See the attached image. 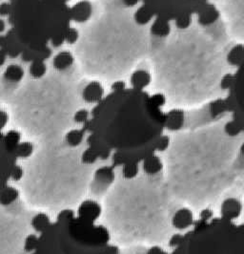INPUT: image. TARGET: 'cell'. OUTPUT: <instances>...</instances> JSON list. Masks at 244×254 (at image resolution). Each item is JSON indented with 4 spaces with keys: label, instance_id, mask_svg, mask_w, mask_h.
<instances>
[{
    "label": "cell",
    "instance_id": "9f6ffc18",
    "mask_svg": "<svg viewBox=\"0 0 244 254\" xmlns=\"http://www.w3.org/2000/svg\"><path fill=\"white\" fill-rule=\"evenodd\" d=\"M1 1H3V0H0V2H1Z\"/></svg>",
    "mask_w": 244,
    "mask_h": 254
},
{
    "label": "cell",
    "instance_id": "e575fe53",
    "mask_svg": "<svg viewBox=\"0 0 244 254\" xmlns=\"http://www.w3.org/2000/svg\"><path fill=\"white\" fill-rule=\"evenodd\" d=\"M90 118L91 111H89L88 109H85V108H81V109H78L77 112L74 114L73 120L77 125L84 126L86 123L89 122Z\"/></svg>",
    "mask_w": 244,
    "mask_h": 254
},
{
    "label": "cell",
    "instance_id": "f5cc1de1",
    "mask_svg": "<svg viewBox=\"0 0 244 254\" xmlns=\"http://www.w3.org/2000/svg\"><path fill=\"white\" fill-rule=\"evenodd\" d=\"M60 1H61V2H63L64 4H66V5H67V4H68L69 2H71L72 0H60Z\"/></svg>",
    "mask_w": 244,
    "mask_h": 254
},
{
    "label": "cell",
    "instance_id": "30bf717a",
    "mask_svg": "<svg viewBox=\"0 0 244 254\" xmlns=\"http://www.w3.org/2000/svg\"><path fill=\"white\" fill-rule=\"evenodd\" d=\"M244 203L238 197H226L219 203L220 217L229 221H236L243 216Z\"/></svg>",
    "mask_w": 244,
    "mask_h": 254
},
{
    "label": "cell",
    "instance_id": "8fae6325",
    "mask_svg": "<svg viewBox=\"0 0 244 254\" xmlns=\"http://www.w3.org/2000/svg\"><path fill=\"white\" fill-rule=\"evenodd\" d=\"M195 219L193 210L189 206H180L172 217L173 229L178 231H186L193 227Z\"/></svg>",
    "mask_w": 244,
    "mask_h": 254
},
{
    "label": "cell",
    "instance_id": "c3c4849f",
    "mask_svg": "<svg viewBox=\"0 0 244 254\" xmlns=\"http://www.w3.org/2000/svg\"><path fill=\"white\" fill-rule=\"evenodd\" d=\"M8 57H9V55H8L7 51L0 48V67L5 65L7 60H8Z\"/></svg>",
    "mask_w": 244,
    "mask_h": 254
},
{
    "label": "cell",
    "instance_id": "9c48e42d",
    "mask_svg": "<svg viewBox=\"0 0 244 254\" xmlns=\"http://www.w3.org/2000/svg\"><path fill=\"white\" fill-rule=\"evenodd\" d=\"M17 161L14 151L6 145L3 134L0 133V190L11 181V173Z\"/></svg>",
    "mask_w": 244,
    "mask_h": 254
},
{
    "label": "cell",
    "instance_id": "bcb514c9",
    "mask_svg": "<svg viewBox=\"0 0 244 254\" xmlns=\"http://www.w3.org/2000/svg\"><path fill=\"white\" fill-rule=\"evenodd\" d=\"M146 254H170L159 245H153L150 248H147Z\"/></svg>",
    "mask_w": 244,
    "mask_h": 254
},
{
    "label": "cell",
    "instance_id": "5bb4252c",
    "mask_svg": "<svg viewBox=\"0 0 244 254\" xmlns=\"http://www.w3.org/2000/svg\"><path fill=\"white\" fill-rule=\"evenodd\" d=\"M186 112L180 108H174L166 112L165 130L171 133H180L185 129Z\"/></svg>",
    "mask_w": 244,
    "mask_h": 254
},
{
    "label": "cell",
    "instance_id": "7402d4cb",
    "mask_svg": "<svg viewBox=\"0 0 244 254\" xmlns=\"http://www.w3.org/2000/svg\"><path fill=\"white\" fill-rule=\"evenodd\" d=\"M171 22L154 17V20L152 21V24L150 26L151 36L156 38H166L171 35Z\"/></svg>",
    "mask_w": 244,
    "mask_h": 254
},
{
    "label": "cell",
    "instance_id": "f35d334b",
    "mask_svg": "<svg viewBox=\"0 0 244 254\" xmlns=\"http://www.w3.org/2000/svg\"><path fill=\"white\" fill-rule=\"evenodd\" d=\"M234 73H225L219 80V88L222 91L228 92L233 85Z\"/></svg>",
    "mask_w": 244,
    "mask_h": 254
},
{
    "label": "cell",
    "instance_id": "f1b7e54d",
    "mask_svg": "<svg viewBox=\"0 0 244 254\" xmlns=\"http://www.w3.org/2000/svg\"><path fill=\"white\" fill-rule=\"evenodd\" d=\"M35 152V145L33 142L28 140H21L14 149V154L17 160L28 159Z\"/></svg>",
    "mask_w": 244,
    "mask_h": 254
},
{
    "label": "cell",
    "instance_id": "8d00e7d4",
    "mask_svg": "<svg viewBox=\"0 0 244 254\" xmlns=\"http://www.w3.org/2000/svg\"><path fill=\"white\" fill-rule=\"evenodd\" d=\"M172 139L169 135L163 134L157 141H156V153L167 152L170 145H171Z\"/></svg>",
    "mask_w": 244,
    "mask_h": 254
},
{
    "label": "cell",
    "instance_id": "f6af8a7d",
    "mask_svg": "<svg viewBox=\"0 0 244 254\" xmlns=\"http://www.w3.org/2000/svg\"><path fill=\"white\" fill-rule=\"evenodd\" d=\"M9 123V114L6 110L0 108V133H2L3 129L7 127Z\"/></svg>",
    "mask_w": 244,
    "mask_h": 254
},
{
    "label": "cell",
    "instance_id": "1f68e13d",
    "mask_svg": "<svg viewBox=\"0 0 244 254\" xmlns=\"http://www.w3.org/2000/svg\"><path fill=\"white\" fill-rule=\"evenodd\" d=\"M6 145L14 151L17 144L21 141V134L17 130H9L7 133L3 134Z\"/></svg>",
    "mask_w": 244,
    "mask_h": 254
},
{
    "label": "cell",
    "instance_id": "db71d44e",
    "mask_svg": "<svg viewBox=\"0 0 244 254\" xmlns=\"http://www.w3.org/2000/svg\"><path fill=\"white\" fill-rule=\"evenodd\" d=\"M243 216H244V213H243Z\"/></svg>",
    "mask_w": 244,
    "mask_h": 254
},
{
    "label": "cell",
    "instance_id": "7a4b0ae2",
    "mask_svg": "<svg viewBox=\"0 0 244 254\" xmlns=\"http://www.w3.org/2000/svg\"><path fill=\"white\" fill-rule=\"evenodd\" d=\"M107 228L117 245H160L175 229L172 217L182 206L169 190L165 174L125 180L116 173L106 194Z\"/></svg>",
    "mask_w": 244,
    "mask_h": 254
},
{
    "label": "cell",
    "instance_id": "74e56055",
    "mask_svg": "<svg viewBox=\"0 0 244 254\" xmlns=\"http://www.w3.org/2000/svg\"><path fill=\"white\" fill-rule=\"evenodd\" d=\"M193 18L194 16H190V15L181 16L180 18H178L177 20H175L174 23H175V26L178 30L185 31V30H188L192 25Z\"/></svg>",
    "mask_w": 244,
    "mask_h": 254
},
{
    "label": "cell",
    "instance_id": "484cf974",
    "mask_svg": "<svg viewBox=\"0 0 244 254\" xmlns=\"http://www.w3.org/2000/svg\"><path fill=\"white\" fill-rule=\"evenodd\" d=\"M51 224V218L47 213L44 212L37 213L31 220L32 228L39 235L48 229Z\"/></svg>",
    "mask_w": 244,
    "mask_h": 254
},
{
    "label": "cell",
    "instance_id": "5b68a950",
    "mask_svg": "<svg viewBox=\"0 0 244 254\" xmlns=\"http://www.w3.org/2000/svg\"><path fill=\"white\" fill-rule=\"evenodd\" d=\"M170 254H244V231L240 224L220 216L197 218Z\"/></svg>",
    "mask_w": 244,
    "mask_h": 254
},
{
    "label": "cell",
    "instance_id": "11a10c76",
    "mask_svg": "<svg viewBox=\"0 0 244 254\" xmlns=\"http://www.w3.org/2000/svg\"><path fill=\"white\" fill-rule=\"evenodd\" d=\"M36 254V253H33V254Z\"/></svg>",
    "mask_w": 244,
    "mask_h": 254
},
{
    "label": "cell",
    "instance_id": "7dc6e473",
    "mask_svg": "<svg viewBox=\"0 0 244 254\" xmlns=\"http://www.w3.org/2000/svg\"><path fill=\"white\" fill-rule=\"evenodd\" d=\"M127 88V84L124 80H116L111 85V91L112 92H117Z\"/></svg>",
    "mask_w": 244,
    "mask_h": 254
},
{
    "label": "cell",
    "instance_id": "ab89813d",
    "mask_svg": "<svg viewBox=\"0 0 244 254\" xmlns=\"http://www.w3.org/2000/svg\"><path fill=\"white\" fill-rule=\"evenodd\" d=\"M182 239H183V233H181V232H174L171 236H170V238L168 239L167 245L168 248L172 251V250H174V249H176L179 245H180L181 241H182Z\"/></svg>",
    "mask_w": 244,
    "mask_h": 254
},
{
    "label": "cell",
    "instance_id": "816d5d0a",
    "mask_svg": "<svg viewBox=\"0 0 244 254\" xmlns=\"http://www.w3.org/2000/svg\"><path fill=\"white\" fill-rule=\"evenodd\" d=\"M239 154H240L241 156L244 157V140L242 141L241 145H240V148H239Z\"/></svg>",
    "mask_w": 244,
    "mask_h": 254
},
{
    "label": "cell",
    "instance_id": "d4e9b609",
    "mask_svg": "<svg viewBox=\"0 0 244 254\" xmlns=\"http://www.w3.org/2000/svg\"><path fill=\"white\" fill-rule=\"evenodd\" d=\"M86 136L87 133L82 127L79 129H72L66 133L65 142L70 147H78L83 143Z\"/></svg>",
    "mask_w": 244,
    "mask_h": 254
},
{
    "label": "cell",
    "instance_id": "277c9868",
    "mask_svg": "<svg viewBox=\"0 0 244 254\" xmlns=\"http://www.w3.org/2000/svg\"><path fill=\"white\" fill-rule=\"evenodd\" d=\"M110 241L106 226L81 219L66 208L39 234L36 254H101Z\"/></svg>",
    "mask_w": 244,
    "mask_h": 254
},
{
    "label": "cell",
    "instance_id": "cb8c5ba5",
    "mask_svg": "<svg viewBox=\"0 0 244 254\" xmlns=\"http://www.w3.org/2000/svg\"><path fill=\"white\" fill-rule=\"evenodd\" d=\"M19 199V191L9 184L0 190V204L9 206Z\"/></svg>",
    "mask_w": 244,
    "mask_h": 254
},
{
    "label": "cell",
    "instance_id": "ba28073f",
    "mask_svg": "<svg viewBox=\"0 0 244 254\" xmlns=\"http://www.w3.org/2000/svg\"><path fill=\"white\" fill-rule=\"evenodd\" d=\"M116 180V168L112 165H101L98 167L93 174L90 183L92 196L98 199L104 197L114 186Z\"/></svg>",
    "mask_w": 244,
    "mask_h": 254
},
{
    "label": "cell",
    "instance_id": "d6a6232c",
    "mask_svg": "<svg viewBox=\"0 0 244 254\" xmlns=\"http://www.w3.org/2000/svg\"><path fill=\"white\" fill-rule=\"evenodd\" d=\"M39 235L38 233H31L26 236L23 243V250L26 254H30L36 253L38 244H39Z\"/></svg>",
    "mask_w": 244,
    "mask_h": 254
},
{
    "label": "cell",
    "instance_id": "60d3db41",
    "mask_svg": "<svg viewBox=\"0 0 244 254\" xmlns=\"http://www.w3.org/2000/svg\"><path fill=\"white\" fill-rule=\"evenodd\" d=\"M12 13V4L10 1H1L0 2V17L6 18L9 17Z\"/></svg>",
    "mask_w": 244,
    "mask_h": 254
},
{
    "label": "cell",
    "instance_id": "7bdbcfd3",
    "mask_svg": "<svg viewBox=\"0 0 244 254\" xmlns=\"http://www.w3.org/2000/svg\"><path fill=\"white\" fill-rule=\"evenodd\" d=\"M214 217H215V212H214V209L211 208V207H204V208L199 210L198 219H201V220H204V221H209Z\"/></svg>",
    "mask_w": 244,
    "mask_h": 254
},
{
    "label": "cell",
    "instance_id": "2e32d148",
    "mask_svg": "<svg viewBox=\"0 0 244 254\" xmlns=\"http://www.w3.org/2000/svg\"><path fill=\"white\" fill-rule=\"evenodd\" d=\"M195 15L197 23L203 28H207L216 24L219 21L220 13L214 3L208 2Z\"/></svg>",
    "mask_w": 244,
    "mask_h": 254
},
{
    "label": "cell",
    "instance_id": "ac0fdd59",
    "mask_svg": "<svg viewBox=\"0 0 244 254\" xmlns=\"http://www.w3.org/2000/svg\"><path fill=\"white\" fill-rule=\"evenodd\" d=\"M141 170H142V174L144 175L156 176L164 173V163L158 155L154 154L142 162Z\"/></svg>",
    "mask_w": 244,
    "mask_h": 254
},
{
    "label": "cell",
    "instance_id": "9a60e30c",
    "mask_svg": "<svg viewBox=\"0 0 244 254\" xmlns=\"http://www.w3.org/2000/svg\"><path fill=\"white\" fill-rule=\"evenodd\" d=\"M105 90L102 84L98 80L88 82L82 89L81 97L82 100L88 104H98L101 102L105 97Z\"/></svg>",
    "mask_w": 244,
    "mask_h": 254
},
{
    "label": "cell",
    "instance_id": "ffe728a7",
    "mask_svg": "<svg viewBox=\"0 0 244 254\" xmlns=\"http://www.w3.org/2000/svg\"><path fill=\"white\" fill-rule=\"evenodd\" d=\"M75 64V57L70 51L63 50L58 52L52 58V66L58 72L69 70Z\"/></svg>",
    "mask_w": 244,
    "mask_h": 254
},
{
    "label": "cell",
    "instance_id": "4316f807",
    "mask_svg": "<svg viewBox=\"0 0 244 254\" xmlns=\"http://www.w3.org/2000/svg\"><path fill=\"white\" fill-rule=\"evenodd\" d=\"M29 74L35 79H40L46 75L48 71L47 64L45 63V60L42 59H35L31 61V64L28 68Z\"/></svg>",
    "mask_w": 244,
    "mask_h": 254
},
{
    "label": "cell",
    "instance_id": "f907efd6",
    "mask_svg": "<svg viewBox=\"0 0 244 254\" xmlns=\"http://www.w3.org/2000/svg\"><path fill=\"white\" fill-rule=\"evenodd\" d=\"M8 29V23L5 18L0 17V36H3Z\"/></svg>",
    "mask_w": 244,
    "mask_h": 254
},
{
    "label": "cell",
    "instance_id": "836d02e7",
    "mask_svg": "<svg viewBox=\"0 0 244 254\" xmlns=\"http://www.w3.org/2000/svg\"><path fill=\"white\" fill-rule=\"evenodd\" d=\"M98 161H99V159L97 156V154L94 152L92 149H90L89 147L84 149V151L81 153L80 162H81L82 165L90 166V165H96Z\"/></svg>",
    "mask_w": 244,
    "mask_h": 254
},
{
    "label": "cell",
    "instance_id": "7c38bea8",
    "mask_svg": "<svg viewBox=\"0 0 244 254\" xmlns=\"http://www.w3.org/2000/svg\"><path fill=\"white\" fill-rule=\"evenodd\" d=\"M102 213L103 208L100 203L96 200L87 199L79 204L77 208V216L86 221L97 223Z\"/></svg>",
    "mask_w": 244,
    "mask_h": 254
},
{
    "label": "cell",
    "instance_id": "6da1fadb",
    "mask_svg": "<svg viewBox=\"0 0 244 254\" xmlns=\"http://www.w3.org/2000/svg\"><path fill=\"white\" fill-rule=\"evenodd\" d=\"M244 135L227 137L222 124L187 130L172 139L164 174L173 196L189 207L214 209L226 197H244Z\"/></svg>",
    "mask_w": 244,
    "mask_h": 254
},
{
    "label": "cell",
    "instance_id": "681fc988",
    "mask_svg": "<svg viewBox=\"0 0 244 254\" xmlns=\"http://www.w3.org/2000/svg\"><path fill=\"white\" fill-rule=\"evenodd\" d=\"M140 2H141V0H121V3L123 4V6H125L127 8L136 7Z\"/></svg>",
    "mask_w": 244,
    "mask_h": 254
},
{
    "label": "cell",
    "instance_id": "d590c367",
    "mask_svg": "<svg viewBox=\"0 0 244 254\" xmlns=\"http://www.w3.org/2000/svg\"><path fill=\"white\" fill-rule=\"evenodd\" d=\"M78 39H79L78 30L73 26H70L65 33V43H67L69 45H73V44L77 43Z\"/></svg>",
    "mask_w": 244,
    "mask_h": 254
},
{
    "label": "cell",
    "instance_id": "603a6c76",
    "mask_svg": "<svg viewBox=\"0 0 244 254\" xmlns=\"http://www.w3.org/2000/svg\"><path fill=\"white\" fill-rule=\"evenodd\" d=\"M226 63L232 67L239 68L244 64V44H236L226 55Z\"/></svg>",
    "mask_w": 244,
    "mask_h": 254
},
{
    "label": "cell",
    "instance_id": "ee69618b",
    "mask_svg": "<svg viewBox=\"0 0 244 254\" xmlns=\"http://www.w3.org/2000/svg\"><path fill=\"white\" fill-rule=\"evenodd\" d=\"M121 249L116 244H111L109 243L103 250L101 254H121Z\"/></svg>",
    "mask_w": 244,
    "mask_h": 254
},
{
    "label": "cell",
    "instance_id": "d6986e66",
    "mask_svg": "<svg viewBox=\"0 0 244 254\" xmlns=\"http://www.w3.org/2000/svg\"><path fill=\"white\" fill-rule=\"evenodd\" d=\"M152 82V76L146 69H138L130 76V84L132 88L145 90Z\"/></svg>",
    "mask_w": 244,
    "mask_h": 254
},
{
    "label": "cell",
    "instance_id": "4fadbf2b",
    "mask_svg": "<svg viewBox=\"0 0 244 254\" xmlns=\"http://www.w3.org/2000/svg\"><path fill=\"white\" fill-rule=\"evenodd\" d=\"M93 5L89 0H80L69 8L71 21L76 23H85L93 15Z\"/></svg>",
    "mask_w": 244,
    "mask_h": 254
},
{
    "label": "cell",
    "instance_id": "f546056e",
    "mask_svg": "<svg viewBox=\"0 0 244 254\" xmlns=\"http://www.w3.org/2000/svg\"><path fill=\"white\" fill-rule=\"evenodd\" d=\"M118 169H119V173L117 172V174L121 178L125 179V180H133V179L137 178L140 175L141 165L128 164V165H122Z\"/></svg>",
    "mask_w": 244,
    "mask_h": 254
},
{
    "label": "cell",
    "instance_id": "3957f363",
    "mask_svg": "<svg viewBox=\"0 0 244 254\" xmlns=\"http://www.w3.org/2000/svg\"><path fill=\"white\" fill-rule=\"evenodd\" d=\"M162 108L145 90L111 91L94 106L89 122L82 126L87 147L102 162L109 161L113 152L156 147L165 131L166 112Z\"/></svg>",
    "mask_w": 244,
    "mask_h": 254
},
{
    "label": "cell",
    "instance_id": "8992f818",
    "mask_svg": "<svg viewBox=\"0 0 244 254\" xmlns=\"http://www.w3.org/2000/svg\"><path fill=\"white\" fill-rule=\"evenodd\" d=\"M155 18L174 22L185 15L194 16L210 0H141Z\"/></svg>",
    "mask_w": 244,
    "mask_h": 254
},
{
    "label": "cell",
    "instance_id": "44dd1931",
    "mask_svg": "<svg viewBox=\"0 0 244 254\" xmlns=\"http://www.w3.org/2000/svg\"><path fill=\"white\" fill-rule=\"evenodd\" d=\"M24 75H25V72L21 65L12 64L5 68L3 72V78L8 83L16 84V83H19L24 78Z\"/></svg>",
    "mask_w": 244,
    "mask_h": 254
},
{
    "label": "cell",
    "instance_id": "b9f144b4",
    "mask_svg": "<svg viewBox=\"0 0 244 254\" xmlns=\"http://www.w3.org/2000/svg\"><path fill=\"white\" fill-rule=\"evenodd\" d=\"M23 176H24V168L22 167V165L17 163L13 167V171L11 173V181L19 182L20 180H22Z\"/></svg>",
    "mask_w": 244,
    "mask_h": 254
},
{
    "label": "cell",
    "instance_id": "4dcf8cb0",
    "mask_svg": "<svg viewBox=\"0 0 244 254\" xmlns=\"http://www.w3.org/2000/svg\"><path fill=\"white\" fill-rule=\"evenodd\" d=\"M222 130L229 138H239L244 135L240 127L232 120H228L222 124Z\"/></svg>",
    "mask_w": 244,
    "mask_h": 254
},
{
    "label": "cell",
    "instance_id": "52a82bcc",
    "mask_svg": "<svg viewBox=\"0 0 244 254\" xmlns=\"http://www.w3.org/2000/svg\"><path fill=\"white\" fill-rule=\"evenodd\" d=\"M225 101L229 116L244 134V64L234 72V81Z\"/></svg>",
    "mask_w": 244,
    "mask_h": 254
},
{
    "label": "cell",
    "instance_id": "83f0119b",
    "mask_svg": "<svg viewBox=\"0 0 244 254\" xmlns=\"http://www.w3.org/2000/svg\"><path fill=\"white\" fill-rule=\"evenodd\" d=\"M154 19V14L144 5H141L134 13L135 23L139 26H146Z\"/></svg>",
    "mask_w": 244,
    "mask_h": 254
},
{
    "label": "cell",
    "instance_id": "e0dca14e",
    "mask_svg": "<svg viewBox=\"0 0 244 254\" xmlns=\"http://www.w3.org/2000/svg\"><path fill=\"white\" fill-rule=\"evenodd\" d=\"M206 109L212 124L220 122L225 117L229 116V110L225 98H218L211 101L206 105Z\"/></svg>",
    "mask_w": 244,
    "mask_h": 254
}]
</instances>
